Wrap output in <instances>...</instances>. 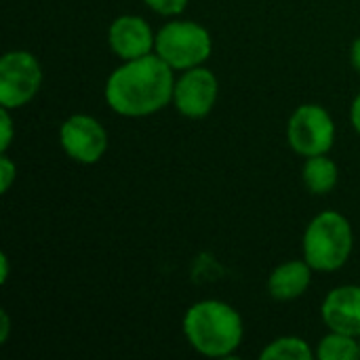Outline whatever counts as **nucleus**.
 I'll return each mask as SVG.
<instances>
[{
    "mask_svg": "<svg viewBox=\"0 0 360 360\" xmlns=\"http://www.w3.org/2000/svg\"><path fill=\"white\" fill-rule=\"evenodd\" d=\"M175 70L156 53L122 61L105 80L108 108L124 118H146L173 103Z\"/></svg>",
    "mask_w": 360,
    "mask_h": 360,
    "instance_id": "1",
    "label": "nucleus"
},
{
    "mask_svg": "<svg viewBox=\"0 0 360 360\" xmlns=\"http://www.w3.org/2000/svg\"><path fill=\"white\" fill-rule=\"evenodd\" d=\"M184 335L194 352L207 359L232 356L245 338V323L238 310L221 300L192 304L181 323Z\"/></svg>",
    "mask_w": 360,
    "mask_h": 360,
    "instance_id": "2",
    "label": "nucleus"
},
{
    "mask_svg": "<svg viewBox=\"0 0 360 360\" xmlns=\"http://www.w3.org/2000/svg\"><path fill=\"white\" fill-rule=\"evenodd\" d=\"M354 251V230L340 211H321L310 219L302 238L304 259L314 272L342 270Z\"/></svg>",
    "mask_w": 360,
    "mask_h": 360,
    "instance_id": "3",
    "label": "nucleus"
},
{
    "mask_svg": "<svg viewBox=\"0 0 360 360\" xmlns=\"http://www.w3.org/2000/svg\"><path fill=\"white\" fill-rule=\"evenodd\" d=\"M154 53L175 72H184L209 61L213 38L202 23L175 17L156 32Z\"/></svg>",
    "mask_w": 360,
    "mask_h": 360,
    "instance_id": "4",
    "label": "nucleus"
},
{
    "mask_svg": "<svg viewBox=\"0 0 360 360\" xmlns=\"http://www.w3.org/2000/svg\"><path fill=\"white\" fill-rule=\"evenodd\" d=\"M287 141L302 158L329 154L335 143L333 116L319 103H302L289 116Z\"/></svg>",
    "mask_w": 360,
    "mask_h": 360,
    "instance_id": "5",
    "label": "nucleus"
},
{
    "mask_svg": "<svg viewBox=\"0 0 360 360\" xmlns=\"http://www.w3.org/2000/svg\"><path fill=\"white\" fill-rule=\"evenodd\" d=\"M42 86V65L25 49L6 51L0 59V105L19 110L30 103Z\"/></svg>",
    "mask_w": 360,
    "mask_h": 360,
    "instance_id": "6",
    "label": "nucleus"
},
{
    "mask_svg": "<svg viewBox=\"0 0 360 360\" xmlns=\"http://www.w3.org/2000/svg\"><path fill=\"white\" fill-rule=\"evenodd\" d=\"M219 97V80L207 65H196L179 72L173 89L175 110L192 120L205 118L213 112Z\"/></svg>",
    "mask_w": 360,
    "mask_h": 360,
    "instance_id": "7",
    "label": "nucleus"
},
{
    "mask_svg": "<svg viewBox=\"0 0 360 360\" xmlns=\"http://www.w3.org/2000/svg\"><path fill=\"white\" fill-rule=\"evenodd\" d=\"M61 150L78 165H95L108 152V131L91 114H72L59 127Z\"/></svg>",
    "mask_w": 360,
    "mask_h": 360,
    "instance_id": "8",
    "label": "nucleus"
},
{
    "mask_svg": "<svg viewBox=\"0 0 360 360\" xmlns=\"http://www.w3.org/2000/svg\"><path fill=\"white\" fill-rule=\"evenodd\" d=\"M108 44L120 61L137 59L154 53L156 32L139 15H120L108 27Z\"/></svg>",
    "mask_w": 360,
    "mask_h": 360,
    "instance_id": "9",
    "label": "nucleus"
},
{
    "mask_svg": "<svg viewBox=\"0 0 360 360\" xmlns=\"http://www.w3.org/2000/svg\"><path fill=\"white\" fill-rule=\"evenodd\" d=\"M321 319L329 331L360 338V285L331 289L323 300Z\"/></svg>",
    "mask_w": 360,
    "mask_h": 360,
    "instance_id": "10",
    "label": "nucleus"
},
{
    "mask_svg": "<svg viewBox=\"0 0 360 360\" xmlns=\"http://www.w3.org/2000/svg\"><path fill=\"white\" fill-rule=\"evenodd\" d=\"M312 266L306 259H289L276 266L268 278V293L276 302H293L312 285Z\"/></svg>",
    "mask_w": 360,
    "mask_h": 360,
    "instance_id": "11",
    "label": "nucleus"
},
{
    "mask_svg": "<svg viewBox=\"0 0 360 360\" xmlns=\"http://www.w3.org/2000/svg\"><path fill=\"white\" fill-rule=\"evenodd\" d=\"M302 179H304V186H306L312 194L325 196V194L333 192L335 186H338V181H340L338 162H335L333 158H329V154L310 156V158L304 160Z\"/></svg>",
    "mask_w": 360,
    "mask_h": 360,
    "instance_id": "12",
    "label": "nucleus"
},
{
    "mask_svg": "<svg viewBox=\"0 0 360 360\" xmlns=\"http://www.w3.org/2000/svg\"><path fill=\"white\" fill-rule=\"evenodd\" d=\"M262 360H314V348L297 335H283L266 344V348L259 354Z\"/></svg>",
    "mask_w": 360,
    "mask_h": 360,
    "instance_id": "13",
    "label": "nucleus"
},
{
    "mask_svg": "<svg viewBox=\"0 0 360 360\" xmlns=\"http://www.w3.org/2000/svg\"><path fill=\"white\" fill-rule=\"evenodd\" d=\"M314 352L319 360H359V338L340 331H329L327 335L321 338Z\"/></svg>",
    "mask_w": 360,
    "mask_h": 360,
    "instance_id": "14",
    "label": "nucleus"
},
{
    "mask_svg": "<svg viewBox=\"0 0 360 360\" xmlns=\"http://www.w3.org/2000/svg\"><path fill=\"white\" fill-rule=\"evenodd\" d=\"M190 0H143V4L160 17H179Z\"/></svg>",
    "mask_w": 360,
    "mask_h": 360,
    "instance_id": "15",
    "label": "nucleus"
},
{
    "mask_svg": "<svg viewBox=\"0 0 360 360\" xmlns=\"http://www.w3.org/2000/svg\"><path fill=\"white\" fill-rule=\"evenodd\" d=\"M15 179H17V165L13 162V158L6 152H0V190H2V194H6L11 190Z\"/></svg>",
    "mask_w": 360,
    "mask_h": 360,
    "instance_id": "16",
    "label": "nucleus"
},
{
    "mask_svg": "<svg viewBox=\"0 0 360 360\" xmlns=\"http://www.w3.org/2000/svg\"><path fill=\"white\" fill-rule=\"evenodd\" d=\"M11 112L13 110H8V108H0V129H2L0 152H8V148L13 143V137H15V124H13Z\"/></svg>",
    "mask_w": 360,
    "mask_h": 360,
    "instance_id": "17",
    "label": "nucleus"
},
{
    "mask_svg": "<svg viewBox=\"0 0 360 360\" xmlns=\"http://www.w3.org/2000/svg\"><path fill=\"white\" fill-rule=\"evenodd\" d=\"M350 124L360 135V93L352 99V105H350Z\"/></svg>",
    "mask_w": 360,
    "mask_h": 360,
    "instance_id": "18",
    "label": "nucleus"
},
{
    "mask_svg": "<svg viewBox=\"0 0 360 360\" xmlns=\"http://www.w3.org/2000/svg\"><path fill=\"white\" fill-rule=\"evenodd\" d=\"M0 344H6V340H8V333H11V319H8V312L6 310H2L0 312Z\"/></svg>",
    "mask_w": 360,
    "mask_h": 360,
    "instance_id": "19",
    "label": "nucleus"
},
{
    "mask_svg": "<svg viewBox=\"0 0 360 360\" xmlns=\"http://www.w3.org/2000/svg\"><path fill=\"white\" fill-rule=\"evenodd\" d=\"M350 61H352L354 70L360 74V36L352 42V46H350Z\"/></svg>",
    "mask_w": 360,
    "mask_h": 360,
    "instance_id": "20",
    "label": "nucleus"
},
{
    "mask_svg": "<svg viewBox=\"0 0 360 360\" xmlns=\"http://www.w3.org/2000/svg\"><path fill=\"white\" fill-rule=\"evenodd\" d=\"M0 266H2V272H0V283L4 285V283L8 281V255H6V253H2V255H0Z\"/></svg>",
    "mask_w": 360,
    "mask_h": 360,
    "instance_id": "21",
    "label": "nucleus"
},
{
    "mask_svg": "<svg viewBox=\"0 0 360 360\" xmlns=\"http://www.w3.org/2000/svg\"><path fill=\"white\" fill-rule=\"evenodd\" d=\"M359 350H360V338H359Z\"/></svg>",
    "mask_w": 360,
    "mask_h": 360,
    "instance_id": "22",
    "label": "nucleus"
}]
</instances>
